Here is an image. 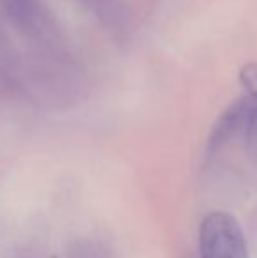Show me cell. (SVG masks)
I'll return each instance as SVG.
<instances>
[{
    "label": "cell",
    "instance_id": "1",
    "mask_svg": "<svg viewBox=\"0 0 257 258\" xmlns=\"http://www.w3.org/2000/svg\"><path fill=\"white\" fill-rule=\"evenodd\" d=\"M197 242L201 258H248L243 228L226 211H212L202 218Z\"/></svg>",
    "mask_w": 257,
    "mask_h": 258
},
{
    "label": "cell",
    "instance_id": "2",
    "mask_svg": "<svg viewBox=\"0 0 257 258\" xmlns=\"http://www.w3.org/2000/svg\"><path fill=\"white\" fill-rule=\"evenodd\" d=\"M255 99H252L248 95V99H241L238 102H234L220 116V119L215 123L213 126V132L210 136L208 141V151H219L222 146H226L231 139L238 136V134H243L245 137V130H247V123L250 118L252 111L255 107Z\"/></svg>",
    "mask_w": 257,
    "mask_h": 258
},
{
    "label": "cell",
    "instance_id": "3",
    "mask_svg": "<svg viewBox=\"0 0 257 258\" xmlns=\"http://www.w3.org/2000/svg\"><path fill=\"white\" fill-rule=\"evenodd\" d=\"M245 146H247V153L250 160L257 165V102L250 118H248L247 130H245Z\"/></svg>",
    "mask_w": 257,
    "mask_h": 258
},
{
    "label": "cell",
    "instance_id": "4",
    "mask_svg": "<svg viewBox=\"0 0 257 258\" xmlns=\"http://www.w3.org/2000/svg\"><path fill=\"white\" fill-rule=\"evenodd\" d=\"M240 81L247 88L248 95L257 100V63H248L241 69Z\"/></svg>",
    "mask_w": 257,
    "mask_h": 258
},
{
    "label": "cell",
    "instance_id": "5",
    "mask_svg": "<svg viewBox=\"0 0 257 258\" xmlns=\"http://www.w3.org/2000/svg\"><path fill=\"white\" fill-rule=\"evenodd\" d=\"M48 258H60V256H57V255H49Z\"/></svg>",
    "mask_w": 257,
    "mask_h": 258
}]
</instances>
